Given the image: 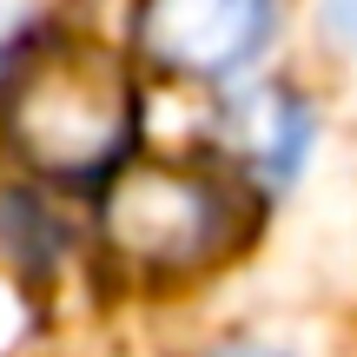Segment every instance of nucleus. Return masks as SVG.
I'll return each mask as SVG.
<instances>
[{
    "label": "nucleus",
    "instance_id": "obj_2",
    "mask_svg": "<svg viewBox=\"0 0 357 357\" xmlns=\"http://www.w3.org/2000/svg\"><path fill=\"white\" fill-rule=\"evenodd\" d=\"M100 231L139 271H205L245 231V192L218 172L132 159L100 192Z\"/></svg>",
    "mask_w": 357,
    "mask_h": 357
},
{
    "label": "nucleus",
    "instance_id": "obj_1",
    "mask_svg": "<svg viewBox=\"0 0 357 357\" xmlns=\"http://www.w3.org/2000/svg\"><path fill=\"white\" fill-rule=\"evenodd\" d=\"M7 139L33 172L53 178H113L132 146V79L119 60L79 40L33 47L0 86Z\"/></svg>",
    "mask_w": 357,
    "mask_h": 357
},
{
    "label": "nucleus",
    "instance_id": "obj_4",
    "mask_svg": "<svg viewBox=\"0 0 357 357\" xmlns=\"http://www.w3.org/2000/svg\"><path fill=\"white\" fill-rule=\"evenodd\" d=\"M231 139H238V159L252 172H265L271 185H284L311 153V106L298 93H252V100H231Z\"/></svg>",
    "mask_w": 357,
    "mask_h": 357
},
{
    "label": "nucleus",
    "instance_id": "obj_6",
    "mask_svg": "<svg viewBox=\"0 0 357 357\" xmlns=\"http://www.w3.org/2000/svg\"><path fill=\"white\" fill-rule=\"evenodd\" d=\"M212 357H284V351H265V344H225V351H212Z\"/></svg>",
    "mask_w": 357,
    "mask_h": 357
},
{
    "label": "nucleus",
    "instance_id": "obj_3",
    "mask_svg": "<svg viewBox=\"0 0 357 357\" xmlns=\"http://www.w3.org/2000/svg\"><path fill=\"white\" fill-rule=\"evenodd\" d=\"M278 0H139V53L185 79H225L265 47Z\"/></svg>",
    "mask_w": 357,
    "mask_h": 357
},
{
    "label": "nucleus",
    "instance_id": "obj_5",
    "mask_svg": "<svg viewBox=\"0 0 357 357\" xmlns=\"http://www.w3.org/2000/svg\"><path fill=\"white\" fill-rule=\"evenodd\" d=\"M324 26L337 47H357V0H324Z\"/></svg>",
    "mask_w": 357,
    "mask_h": 357
}]
</instances>
